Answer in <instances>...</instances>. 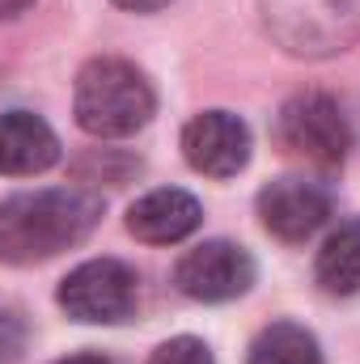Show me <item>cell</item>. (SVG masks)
<instances>
[{"label":"cell","instance_id":"6da1fadb","mask_svg":"<svg viewBox=\"0 0 360 364\" xmlns=\"http://www.w3.org/2000/svg\"><path fill=\"white\" fill-rule=\"evenodd\" d=\"M102 220V195L81 186H43L0 199V263L34 267L81 246Z\"/></svg>","mask_w":360,"mask_h":364},{"label":"cell","instance_id":"7a4b0ae2","mask_svg":"<svg viewBox=\"0 0 360 364\" xmlns=\"http://www.w3.org/2000/svg\"><path fill=\"white\" fill-rule=\"evenodd\" d=\"M153 110H157V93L149 85V77L119 55H97L77 73L73 114L85 136L123 140L140 132L153 119Z\"/></svg>","mask_w":360,"mask_h":364},{"label":"cell","instance_id":"3957f363","mask_svg":"<svg viewBox=\"0 0 360 364\" xmlns=\"http://www.w3.org/2000/svg\"><path fill=\"white\" fill-rule=\"evenodd\" d=\"M268 34L292 55H335L360 38V0H259Z\"/></svg>","mask_w":360,"mask_h":364},{"label":"cell","instance_id":"277c9868","mask_svg":"<svg viewBox=\"0 0 360 364\" xmlns=\"http://www.w3.org/2000/svg\"><path fill=\"white\" fill-rule=\"evenodd\" d=\"M55 301H60V309L73 322L115 326V322H127L136 314V305H140V279L119 259H90V263H81V267H73V272L64 275Z\"/></svg>","mask_w":360,"mask_h":364},{"label":"cell","instance_id":"5b68a950","mask_svg":"<svg viewBox=\"0 0 360 364\" xmlns=\"http://www.w3.org/2000/svg\"><path fill=\"white\" fill-rule=\"evenodd\" d=\"M280 140L288 153L314 166H344L352 153V123L331 93L305 90L280 106Z\"/></svg>","mask_w":360,"mask_h":364},{"label":"cell","instance_id":"8992f818","mask_svg":"<svg viewBox=\"0 0 360 364\" xmlns=\"http://www.w3.org/2000/svg\"><path fill=\"white\" fill-rule=\"evenodd\" d=\"M250 284H255V259L238 242H221V237L186 250L174 267V288L203 305L233 301V296L250 292Z\"/></svg>","mask_w":360,"mask_h":364},{"label":"cell","instance_id":"52a82bcc","mask_svg":"<svg viewBox=\"0 0 360 364\" xmlns=\"http://www.w3.org/2000/svg\"><path fill=\"white\" fill-rule=\"evenodd\" d=\"M182 157L195 174L233 178L250 161V127L229 110H203L182 127Z\"/></svg>","mask_w":360,"mask_h":364},{"label":"cell","instance_id":"ba28073f","mask_svg":"<svg viewBox=\"0 0 360 364\" xmlns=\"http://www.w3.org/2000/svg\"><path fill=\"white\" fill-rule=\"evenodd\" d=\"M331 216V191L322 182L275 178L259 191V220L280 242H305L314 237Z\"/></svg>","mask_w":360,"mask_h":364},{"label":"cell","instance_id":"9c48e42d","mask_svg":"<svg viewBox=\"0 0 360 364\" xmlns=\"http://www.w3.org/2000/svg\"><path fill=\"white\" fill-rule=\"evenodd\" d=\"M199 220H203L199 199L179 186L149 191L127 208V233L136 242H149V246H174L199 229Z\"/></svg>","mask_w":360,"mask_h":364},{"label":"cell","instance_id":"30bf717a","mask_svg":"<svg viewBox=\"0 0 360 364\" xmlns=\"http://www.w3.org/2000/svg\"><path fill=\"white\" fill-rule=\"evenodd\" d=\"M60 161V136L34 110H4L0 114V174L30 178Z\"/></svg>","mask_w":360,"mask_h":364},{"label":"cell","instance_id":"8fae6325","mask_svg":"<svg viewBox=\"0 0 360 364\" xmlns=\"http://www.w3.org/2000/svg\"><path fill=\"white\" fill-rule=\"evenodd\" d=\"M314 279L331 296H352V292H360V220L339 225L322 242L318 263H314Z\"/></svg>","mask_w":360,"mask_h":364},{"label":"cell","instance_id":"7c38bea8","mask_svg":"<svg viewBox=\"0 0 360 364\" xmlns=\"http://www.w3.org/2000/svg\"><path fill=\"white\" fill-rule=\"evenodd\" d=\"M246 364H322V348L314 331L297 322H271L255 335Z\"/></svg>","mask_w":360,"mask_h":364},{"label":"cell","instance_id":"4fadbf2b","mask_svg":"<svg viewBox=\"0 0 360 364\" xmlns=\"http://www.w3.org/2000/svg\"><path fill=\"white\" fill-rule=\"evenodd\" d=\"M149 364H216L212 360V352H208V343L203 339H195V335H179V339H166Z\"/></svg>","mask_w":360,"mask_h":364},{"label":"cell","instance_id":"5bb4252c","mask_svg":"<svg viewBox=\"0 0 360 364\" xmlns=\"http://www.w3.org/2000/svg\"><path fill=\"white\" fill-rule=\"evenodd\" d=\"M26 339H30L26 318H21L17 309H0V364H17L21 360Z\"/></svg>","mask_w":360,"mask_h":364},{"label":"cell","instance_id":"9a60e30c","mask_svg":"<svg viewBox=\"0 0 360 364\" xmlns=\"http://www.w3.org/2000/svg\"><path fill=\"white\" fill-rule=\"evenodd\" d=\"M119 9H127V13H157V9H166L170 0H115Z\"/></svg>","mask_w":360,"mask_h":364},{"label":"cell","instance_id":"2e32d148","mask_svg":"<svg viewBox=\"0 0 360 364\" xmlns=\"http://www.w3.org/2000/svg\"><path fill=\"white\" fill-rule=\"evenodd\" d=\"M34 0H0V21H13L17 13H26Z\"/></svg>","mask_w":360,"mask_h":364},{"label":"cell","instance_id":"e0dca14e","mask_svg":"<svg viewBox=\"0 0 360 364\" xmlns=\"http://www.w3.org/2000/svg\"><path fill=\"white\" fill-rule=\"evenodd\" d=\"M55 364H110L102 352H77V356H64V360H55Z\"/></svg>","mask_w":360,"mask_h":364}]
</instances>
